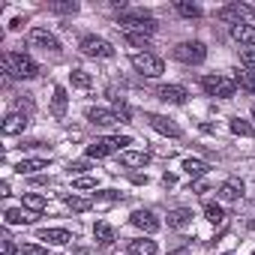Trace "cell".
<instances>
[{"label":"cell","instance_id":"cell-24","mask_svg":"<svg viewBox=\"0 0 255 255\" xmlns=\"http://www.w3.org/2000/svg\"><path fill=\"white\" fill-rule=\"evenodd\" d=\"M189 222H192V210H186V207H177L168 213V228H186Z\"/></svg>","mask_w":255,"mask_h":255},{"label":"cell","instance_id":"cell-7","mask_svg":"<svg viewBox=\"0 0 255 255\" xmlns=\"http://www.w3.org/2000/svg\"><path fill=\"white\" fill-rule=\"evenodd\" d=\"M78 48L87 54V57H114V45L108 42V39H102V36H81V42H78Z\"/></svg>","mask_w":255,"mask_h":255},{"label":"cell","instance_id":"cell-23","mask_svg":"<svg viewBox=\"0 0 255 255\" xmlns=\"http://www.w3.org/2000/svg\"><path fill=\"white\" fill-rule=\"evenodd\" d=\"M129 255H156V240H129Z\"/></svg>","mask_w":255,"mask_h":255},{"label":"cell","instance_id":"cell-28","mask_svg":"<svg viewBox=\"0 0 255 255\" xmlns=\"http://www.w3.org/2000/svg\"><path fill=\"white\" fill-rule=\"evenodd\" d=\"M231 132H234V135H243V138H252V135H255V126L246 123V120H240V117H234V120H231Z\"/></svg>","mask_w":255,"mask_h":255},{"label":"cell","instance_id":"cell-16","mask_svg":"<svg viewBox=\"0 0 255 255\" xmlns=\"http://www.w3.org/2000/svg\"><path fill=\"white\" fill-rule=\"evenodd\" d=\"M87 120L93 126H114L117 123V114L111 108H87Z\"/></svg>","mask_w":255,"mask_h":255},{"label":"cell","instance_id":"cell-41","mask_svg":"<svg viewBox=\"0 0 255 255\" xmlns=\"http://www.w3.org/2000/svg\"><path fill=\"white\" fill-rule=\"evenodd\" d=\"M168 255H189L186 249H174V252H168Z\"/></svg>","mask_w":255,"mask_h":255},{"label":"cell","instance_id":"cell-39","mask_svg":"<svg viewBox=\"0 0 255 255\" xmlns=\"http://www.w3.org/2000/svg\"><path fill=\"white\" fill-rule=\"evenodd\" d=\"M0 255H15V243L9 234H3V243H0Z\"/></svg>","mask_w":255,"mask_h":255},{"label":"cell","instance_id":"cell-17","mask_svg":"<svg viewBox=\"0 0 255 255\" xmlns=\"http://www.w3.org/2000/svg\"><path fill=\"white\" fill-rule=\"evenodd\" d=\"M42 213H30V210H15V207H9L6 213H3V219H6V225H30V222H36Z\"/></svg>","mask_w":255,"mask_h":255},{"label":"cell","instance_id":"cell-22","mask_svg":"<svg viewBox=\"0 0 255 255\" xmlns=\"http://www.w3.org/2000/svg\"><path fill=\"white\" fill-rule=\"evenodd\" d=\"M93 237H96V243H99L102 249H108V246L114 243V228H111L108 222H96V225H93Z\"/></svg>","mask_w":255,"mask_h":255},{"label":"cell","instance_id":"cell-42","mask_svg":"<svg viewBox=\"0 0 255 255\" xmlns=\"http://www.w3.org/2000/svg\"><path fill=\"white\" fill-rule=\"evenodd\" d=\"M249 228H255V219H252V222H249Z\"/></svg>","mask_w":255,"mask_h":255},{"label":"cell","instance_id":"cell-34","mask_svg":"<svg viewBox=\"0 0 255 255\" xmlns=\"http://www.w3.org/2000/svg\"><path fill=\"white\" fill-rule=\"evenodd\" d=\"M66 207L75 210V213H84V210H90V201L87 198H78V195H66Z\"/></svg>","mask_w":255,"mask_h":255},{"label":"cell","instance_id":"cell-18","mask_svg":"<svg viewBox=\"0 0 255 255\" xmlns=\"http://www.w3.org/2000/svg\"><path fill=\"white\" fill-rule=\"evenodd\" d=\"M231 36L240 42V45H246V48H255V24H237V27H231Z\"/></svg>","mask_w":255,"mask_h":255},{"label":"cell","instance_id":"cell-38","mask_svg":"<svg viewBox=\"0 0 255 255\" xmlns=\"http://www.w3.org/2000/svg\"><path fill=\"white\" fill-rule=\"evenodd\" d=\"M21 252H24V255H48V249H45V246H39V243H24V246H21Z\"/></svg>","mask_w":255,"mask_h":255},{"label":"cell","instance_id":"cell-11","mask_svg":"<svg viewBox=\"0 0 255 255\" xmlns=\"http://www.w3.org/2000/svg\"><path fill=\"white\" fill-rule=\"evenodd\" d=\"M147 123L153 126L159 135H168V138H180V135H183V132H180V126H177L174 120L162 117V114H147Z\"/></svg>","mask_w":255,"mask_h":255},{"label":"cell","instance_id":"cell-2","mask_svg":"<svg viewBox=\"0 0 255 255\" xmlns=\"http://www.w3.org/2000/svg\"><path fill=\"white\" fill-rule=\"evenodd\" d=\"M3 72L9 78H21V81H30L39 75V66L27 57V54H18V51H3Z\"/></svg>","mask_w":255,"mask_h":255},{"label":"cell","instance_id":"cell-26","mask_svg":"<svg viewBox=\"0 0 255 255\" xmlns=\"http://www.w3.org/2000/svg\"><path fill=\"white\" fill-rule=\"evenodd\" d=\"M183 171H186L189 177H204V174L210 171V165H207L204 159H186V162H183Z\"/></svg>","mask_w":255,"mask_h":255},{"label":"cell","instance_id":"cell-15","mask_svg":"<svg viewBox=\"0 0 255 255\" xmlns=\"http://www.w3.org/2000/svg\"><path fill=\"white\" fill-rule=\"evenodd\" d=\"M150 162V153H144V150H123L120 153V165H126V168H144Z\"/></svg>","mask_w":255,"mask_h":255},{"label":"cell","instance_id":"cell-19","mask_svg":"<svg viewBox=\"0 0 255 255\" xmlns=\"http://www.w3.org/2000/svg\"><path fill=\"white\" fill-rule=\"evenodd\" d=\"M66 105H69L66 90H63V87H54V96H51V114H54L57 120H63V117H66Z\"/></svg>","mask_w":255,"mask_h":255},{"label":"cell","instance_id":"cell-35","mask_svg":"<svg viewBox=\"0 0 255 255\" xmlns=\"http://www.w3.org/2000/svg\"><path fill=\"white\" fill-rule=\"evenodd\" d=\"M204 216H207L213 225H219V222L225 219V210H222L219 204H204Z\"/></svg>","mask_w":255,"mask_h":255},{"label":"cell","instance_id":"cell-20","mask_svg":"<svg viewBox=\"0 0 255 255\" xmlns=\"http://www.w3.org/2000/svg\"><path fill=\"white\" fill-rule=\"evenodd\" d=\"M216 195H219L222 201H237V198L243 195V183H240V180H225V183L216 189Z\"/></svg>","mask_w":255,"mask_h":255},{"label":"cell","instance_id":"cell-21","mask_svg":"<svg viewBox=\"0 0 255 255\" xmlns=\"http://www.w3.org/2000/svg\"><path fill=\"white\" fill-rule=\"evenodd\" d=\"M42 168H48V159H42V156L21 159V162L15 165V171H18V174H36V171H42Z\"/></svg>","mask_w":255,"mask_h":255},{"label":"cell","instance_id":"cell-37","mask_svg":"<svg viewBox=\"0 0 255 255\" xmlns=\"http://www.w3.org/2000/svg\"><path fill=\"white\" fill-rule=\"evenodd\" d=\"M72 189H96V177H75L72 180Z\"/></svg>","mask_w":255,"mask_h":255},{"label":"cell","instance_id":"cell-25","mask_svg":"<svg viewBox=\"0 0 255 255\" xmlns=\"http://www.w3.org/2000/svg\"><path fill=\"white\" fill-rule=\"evenodd\" d=\"M21 204L30 210V213H42L45 207H48V201L42 198V195H36V192H24V198H21Z\"/></svg>","mask_w":255,"mask_h":255},{"label":"cell","instance_id":"cell-30","mask_svg":"<svg viewBox=\"0 0 255 255\" xmlns=\"http://www.w3.org/2000/svg\"><path fill=\"white\" fill-rule=\"evenodd\" d=\"M114 114H117L120 123H129L132 120V111H129V105L123 102V96H114Z\"/></svg>","mask_w":255,"mask_h":255},{"label":"cell","instance_id":"cell-8","mask_svg":"<svg viewBox=\"0 0 255 255\" xmlns=\"http://www.w3.org/2000/svg\"><path fill=\"white\" fill-rule=\"evenodd\" d=\"M255 15V9L252 6H246V3H228V6H222L219 12H216V18L219 21H225V24H243V18H252Z\"/></svg>","mask_w":255,"mask_h":255},{"label":"cell","instance_id":"cell-6","mask_svg":"<svg viewBox=\"0 0 255 255\" xmlns=\"http://www.w3.org/2000/svg\"><path fill=\"white\" fill-rule=\"evenodd\" d=\"M132 66H135L141 75H147V78H159V75L165 72L162 57H156V54H150V51H138V54H132Z\"/></svg>","mask_w":255,"mask_h":255},{"label":"cell","instance_id":"cell-10","mask_svg":"<svg viewBox=\"0 0 255 255\" xmlns=\"http://www.w3.org/2000/svg\"><path fill=\"white\" fill-rule=\"evenodd\" d=\"M27 123H30L27 111H9V114L3 117V123H0V132H3L6 138H9V135H21V132L27 129Z\"/></svg>","mask_w":255,"mask_h":255},{"label":"cell","instance_id":"cell-32","mask_svg":"<svg viewBox=\"0 0 255 255\" xmlns=\"http://www.w3.org/2000/svg\"><path fill=\"white\" fill-rule=\"evenodd\" d=\"M234 84H237L240 90H246V93H255V78H252V72H246V69L234 75Z\"/></svg>","mask_w":255,"mask_h":255},{"label":"cell","instance_id":"cell-44","mask_svg":"<svg viewBox=\"0 0 255 255\" xmlns=\"http://www.w3.org/2000/svg\"><path fill=\"white\" fill-rule=\"evenodd\" d=\"M225 255H231V252H225Z\"/></svg>","mask_w":255,"mask_h":255},{"label":"cell","instance_id":"cell-33","mask_svg":"<svg viewBox=\"0 0 255 255\" xmlns=\"http://www.w3.org/2000/svg\"><path fill=\"white\" fill-rule=\"evenodd\" d=\"M177 12H180L183 18H201V6L186 3V0H180V3H177Z\"/></svg>","mask_w":255,"mask_h":255},{"label":"cell","instance_id":"cell-36","mask_svg":"<svg viewBox=\"0 0 255 255\" xmlns=\"http://www.w3.org/2000/svg\"><path fill=\"white\" fill-rule=\"evenodd\" d=\"M240 66L246 72H255V48H243L240 51Z\"/></svg>","mask_w":255,"mask_h":255},{"label":"cell","instance_id":"cell-45","mask_svg":"<svg viewBox=\"0 0 255 255\" xmlns=\"http://www.w3.org/2000/svg\"><path fill=\"white\" fill-rule=\"evenodd\" d=\"M252 255H255V252H252Z\"/></svg>","mask_w":255,"mask_h":255},{"label":"cell","instance_id":"cell-14","mask_svg":"<svg viewBox=\"0 0 255 255\" xmlns=\"http://www.w3.org/2000/svg\"><path fill=\"white\" fill-rule=\"evenodd\" d=\"M36 237L45 240V243H51V246H66V243L72 240V234H69L66 228H42Z\"/></svg>","mask_w":255,"mask_h":255},{"label":"cell","instance_id":"cell-5","mask_svg":"<svg viewBox=\"0 0 255 255\" xmlns=\"http://www.w3.org/2000/svg\"><path fill=\"white\" fill-rule=\"evenodd\" d=\"M174 57H177L180 63H186V66H198V63L207 60V45L198 42V39H192V42H180V45L174 48Z\"/></svg>","mask_w":255,"mask_h":255},{"label":"cell","instance_id":"cell-43","mask_svg":"<svg viewBox=\"0 0 255 255\" xmlns=\"http://www.w3.org/2000/svg\"><path fill=\"white\" fill-rule=\"evenodd\" d=\"M252 117H255V105H252Z\"/></svg>","mask_w":255,"mask_h":255},{"label":"cell","instance_id":"cell-1","mask_svg":"<svg viewBox=\"0 0 255 255\" xmlns=\"http://www.w3.org/2000/svg\"><path fill=\"white\" fill-rule=\"evenodd\" d=\"M117 24L123 27V33H144V36L156 33V27H159L156 18L147 9H123L120 18H117Z\"/></svg>","mask_w":255,"mask_h":255},{"label":"cell","instance_id":"cell-13","mask_svg":"<svg viewBox=\"0 0 255 255\" xmlns=\"http://www.w3.org/2000/svg\"><path fill=\"white\" fill-rule=\"evenodd\" d=\"M159 99L162 102H171V105H183L189 99V93L180 84H165V87H159Z\"/></svg>","mask_w":255,"mask_h":255},{"label":"cell","instance_id":"cell-9","mask_svg":"<svg viewBox=\"0 0 255 255\" xmlns=\"http://www.w3.org/2000/svg\"><path fill=\"white\" fill-rule=\"evenodd\" d=\"M27 42H30L33 48H42V51H51V54H60V39H57L54 33H48L45 27H33V30L27 33Z\"/></svg>","mask_w":255,"mask_h":255},{"label":"cell","instance_id":"cell-40","mask_svg":"<svg viewBox=\"0 0 255 255\" xmlns=\"http://www.w3.org/2000/svg\"><path fill=\"white\" fill-rule=\"evenodd\" d=\"M87 168H90L87 159H75V162H69V174H81V171H87Z\"/></svg>","mask_w":255,"mask_h":255},{"label":"cell","instance_id":"cell-4","mask_svg":"<svg viewBox=\"0 0 255 255\" xmlns=\"http://www.w3.org/2000/svg\"><path fill=\"white\" fill-rule=\"evenodd\" d=\"M126 144H132L129 135H114V138H96L90 147H87V159H105L108 153L114 150H123Z\"/></svg>","mask_w":255,"mask_h":255},{"label":"cell","instance_id":"cell-12","mask_svg":"<svg viewBox=\"0 0 255 255\" xmlns=\"http://www.w3.org/2000/svg\"><path fill=\"white\" fill-rule=\"evenodd\" d=\"M129 222H132L135 228L147 231V234H156V231H159V219H156L150 210H135V213L129 216Z\"/></svg>","mask_w":255,"mask_h":255},{"label":"cell","instance_id":"cell-31","mask_svg":"<svg viewBox=\"0 0 255 255\" xmlns=\"http://www.w3.org/2000/svg\"><path fill=\"white\" fill-rule=\"evenodd\" d=\"M69 81H72V87H81V90H87V87L93 84V78H90L84 69H72V72H69Z\"/></svg>","mask_w":255,"mask_h":255},{"label":"cell","instance_id":"cell-27","mask_svg":"<svg viewBox=\"0 0 255 255\" xmlns=\"http://www.w3.org/2000/svg\"><path fill=\"white\" fill-rule=\"evenodd\" d=\"M48 9L57 12V15H75L78 3H75V0H54V3H48Z\"/></svg>","mask_w":255,"mask_h":255},{"label":"cell","instance_id":"cell-29","mask_svg":"<svg viewBox=\"0 0 255 255\" xmlns=\"http://www.w3.org/2000/svg\"><path fill=\"white\" fill-rule=\"evenodd\" d=\"M123 39H126V45L129 48H150V36H144V33H123Z\"/></svg>","mask_w":255,"mask_h":255},{"label":"cell","instance_id":"cell-3","mask_svg":"<svg viewBox=\"0 0 255 255\" xmlns=\"http://www.w3.org/2000/svg\"><path fill=\"white\" fill-rule=\"evenodd\" d=\"M201 87H204V93L207 96H216V99H231L234 93H237V84H234V78H228V75H204L201 78Z\"/></svg>","mask_w":255,"mask_h":255}]
</instances>
